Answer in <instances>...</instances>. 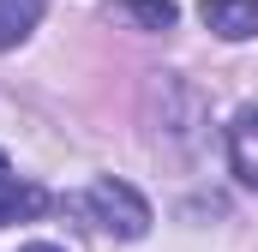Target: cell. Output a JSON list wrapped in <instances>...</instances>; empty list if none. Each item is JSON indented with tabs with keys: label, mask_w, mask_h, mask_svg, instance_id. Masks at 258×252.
Wrapping results in <instances>:
<instances>
[{
	"label": "cell",
	"mask_w": 258,
	"mask_h": 252,
	"mask_svg": "<svg viewBox=\"0 0 258 252\" xmlns=\"http://www.w3.org/2000/svg\"><path fill=\"white\" fill-rule=\"evenodd\" d=\"M234 132H240V138H252V132H258V102H252V108H240V114H234Z\"/></svg>",
	"instance_id": "cell-6"
},
{
	"label": "cell",
	"mask_w": 258,
	"mask_h": 252,
	"mask_svg": "<svg viewBox=\"0 0 258 252\" xmlns=\"http://www.w3.org/2000/svg\"><path fill=\"white\" fill-rule=\"evenodd\" d=\"M24 252H66V246H54V240H30Z\"/></svg>",
	"instance_id": "cell-7"
},
{
	"label": "cell",
	"mask_w": 258,
	"mask_h": 252,
	"mask_svg": "<svg viewBox=\"0 0 258 252\" xmlns=\"http://www.w3.org/2000/svg\"><path fill=\"white\" fill-rule=\"evenodd\" d=\"M42 204H48V198H42L36 186H18V180H0V228H6V222H18V216H36Z\"/></svg>",
	"instance_id": "cell-4"
},
{
	"label": "cell",
	"mask_w": 258,
	"mask_h": 252,
	"mask_svg": "<svg viewBox=\"0 0 258 252\" xmlns=\"http://www.w3.org/2000/svg\"><path fill=\"white\" fill-rule=\"evenodd\" d=\"M90 210H96V222H102L114 240H144V234H150V204L138 198V186L114 180V174H102V180L90 186Z\"/></svg>",
	"instance_id": "cell-1"
},
{
	"label": "cell",
	"mask_w": 258,
	"mask_h": 252,
	"mask_svg": "<svg viewBox=\"0 0 258 252\" xmlns=\"http://www.w3.org/2000/svg\"><path fill=\"white\" fill-rule=\"evenodd\" d=\"M126 12L144 24V30H174V18H180L174 0H126Z\"/></svg>",
	"instance_id": "cell-5"
},
{
	"label": "cell",
	"mask_w": 258,
	"mask_h": 252,
	"mask_svg": "<svg viewBox=\"0 0 258 252\" xmlns=\"http://www.w3.org/2000/svg\"><path fill=\"white\" fill-rule=\"evenodd\" d=\"M0 180H6V150H0Z\"/></svg>",
	"instance_id": "cell-8"
},
{
	"label": "cell",
	"mask_w": 258,
	"mask_h": 252,
	"mask_svg": "<svg viewBox=\"0 0 258 252\" xmlns=\"http://www.w3.org/2000/svg\"><path fill=\"white\" fill-rule=\"evenodd\" d=\"M198 18H204V30L222 36V42H246V36H258V0H204Z\"/></svg>",
	"instance_id": "cell-2"
},
{
	"label": "cell",
	"mask_w": 258,
	"mask_h": 252,
	"mask_svg": "<svg viewBox=\"0 0 258 252\" xmlns=\"http://www.w3.org/2000/svg\"><path fill=\"white\" fill-rule=\"evenodd\" d=\"M42 24V0H0V48H18Z\"/></svg>",
	"instance_id": "cell-3"
}]
</instances>
